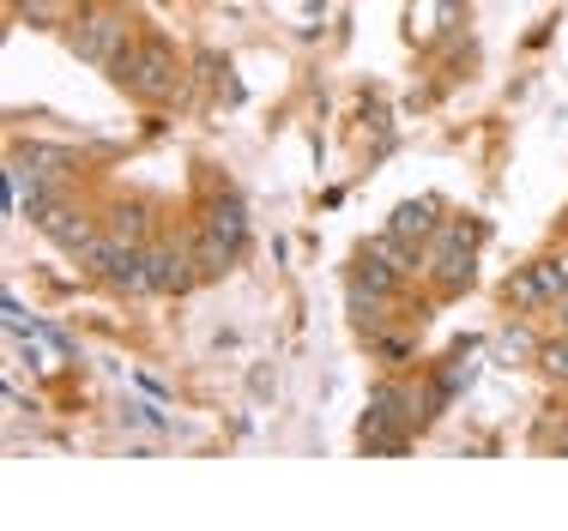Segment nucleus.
<instances>
[{
  "instance_id": "nucleus-1",
  "label": "nucleus",
  "mask_w": 568,
  "mask_h": 531,
  "mask_svg": "<svg viewBox=\"0 0 568 531\" xmlns=\"http://www.w3.org/2000/svg\"><path fill=\"white\" fill-rule=\"evenodd\" d=\"M110 79L128 91L133 103H175L182 85H187V67H182V54H175V43L164 31H140Z\"/></svg>"
},
{
  "instance_id": "nucleus-2",
  "label": "nucleus",
  "mask_w": 568,
  "mask_h": 531,
  "mask_svg": "<svg viewBox=\"0 0 568 531\" xmlns=\"http://www.w3.org/2000/svg\"><path fill=\"white\" fill-rule=\"evenodd\" d=\"M133 37H140V31H133V19L121 7H110V0L67 19V49H73L85 67H98V73H115L121 54L133 49Z\"/></svg>"
},
{
  "instance_id": "nucleus-3",
  "label": "nucleus",
  "mask_w": 568,
  "mask_h": 531,
  "mask_svg": "<svg viewBox=\"0 0 568 531\" xmlns=\"http://www.w3.org/2000/svg\"><path fill=\"white\" fill-rule=\"evenodd\" d=\"M399 429L417 435V387L387 375V380H375V387H369V411H363V423H357V441L399 435Z\"/></svg>"
},
{
  "instance_id": "nucleus-4",
  "label": "nucleus",
  "mask_w": 568,
  "mask_h": 531,
  "mask_svg": "<svg viewBox=\"0 0 568 531\" xmlns=\"http://www.w3.org/2000/svg\"><path fill=\"white\" fill-rule=\"evenodd\" d=\"M424 278L436 284L442 303H459V296L478 284V248H466V242H429V261H424Z\"/></svg>"
},
{
  "instance_id": "nucleus-5",
  "label": "nucleus",
  "mask_w": 568,
  "mask_h": 531,
  "mask_svg": "<svg viewBox=\"0 0 568 531\" xmlns=\"http://www.w3.org/2000/svg\"><path fill=\"white\" fill-rule=\"evenodd\" d=\"M194 217H200L206 229H219L230 248H248V236H254V224H248V200H242L230 182L206 187V194H200V206H194Z\"/></svg>"
},
{
  "instance_id": "nucleus-6",
  "label": "nucleus",
  "mask_w": 568,
  "mask_h": 531,
  "mask_svg": "<svg viewBox=\"0 0 568 531\" xmlns=\"http://www.w3.org/2000/svg\"><path fill=\"white\" fill-rule=\"evenodd\" d=\"M145 261H152L158 296H187L194 284H206V272H200V261H194V242H152Z\"/></svg>"
},
{
  "instance_id": "nucleus-7",
  "label": "nucleus",
  "mask_w": 568,
  "mask_h": 531,
  "mask_svg": "<svg viewBox=\"0 0 568 531\" xmlns=\"http://www.w3.org/2000/svg\"><path fill=\"white\" fill-rule=\"evenodd\" d=\"M37 229H43V236L55 242V248H67V254L91 248V242L103 236V229H98V217H91L85 206H73V194H67L55 212H43V217H37Z\"/></svg>"
},
{
  "instance_id": "nucleus-8",
  "label": "nucleus",
  "mask_w": 568,
  "mask_h": 531,
  "mask_svg": "<svg viewBox=\"0 0 568 531\" xmlns=\"http://www.w3.org/2000/svg\"><path fill=\"white\" fill-rule=\"evenodd\" d=\"M442 200L436 194H424V200H399L394 217H387V229H394L399 242H412V248H424V242H436L442 236Z\"/></svg>"
},
{
  "instance_id": "nucleus-9",
  "label": "nucleus",
  "mask_w": 568,
  "mask_h": 531,
  "mask_svg": "<svg viewBox=\"0 0 568 531\" xmlns=\"http://www.w3.org/2000/svg\"><path fill=\"white\" fill-rule=\"evenodd\" d=\"M103 236H115L121 248H152V206H145V200H110V206H103Z\"/></svg>"
},
{
  "instance_id": "nucleus-10",
  "label": "nucleus",
  "mask_w": 568,
  "mask_h": 531,
  "mask_svg": "<svg viewBox=\"0 0 568 531\" xmlns=\"http://www.w3.org/2000/svg\"><path fill=\"white\" fill-rule=\"evenodd\" d=\"M345 303H351V326H357L363 345L387 338V320H394V296L369 290V284H357V278H345Z\"/></svg>"
},
{
  "instance_id": "nucleus-11",
  "label": "nucleus",
  "mask_w": 568,
  "mask_h": 531,
  "mask_svg": "<svg viewBox=\"0 0 568 531\" xmlns=\"http://www.w3.org/2000/svg\"><path fill=\"white\" fill-rule=\"evenodd\" d=\"M538 345H545V338H532V326H526V315H520L490 338V357H496V369H532Z\"/></svg>"
},
{
  "instance_id": "nucleus-12",
  "label": "nucleus",
  "mask_w": 568,
  "mask_h": 531,
  "mask_svg": "<svg viewBox=\"0 0 568 531\" xmlns=\"http://www.w3.org/2000/svg\"><path fill=\"white\" fill-rule=\"evenodd\" d=\"M194 261H200V272H206V278H230V272H236V261H242V248H230V242L219 236V229H206V224H194Z\"/></svg>"
},
{
  "instance_id": "nucleus-13",
  "label": "nucleus",
  "mask_w": 568,
  "mask_h": 531,
  "mask_svg": "<svg viewBox=\"0 0 568 531\" xmlns=\"http://www.w3.org/2000/svg\"><path fill=\"white\" fill-rule=\"evenodd\" d=\"M103 284H110L115 296H158V278H152V261H145V248H128V254H121L115 272H110Z\"/></svg>"
},
{
  "instance_id": "nucleus-14",
  "label": "nucleus",
  "mask_w": 568,
  "mask_h": 531,
  "mask_svg": "<svg viewBox=\"0 0 568 531\" xmlns=\"http://www.w3.org/2000/svg\"><path fill=\"white\" fill-rule=\"evenodd\" d=\"M345 278L369 284V290H382V296H399V290H405V272H399V266H387L382 254H369V248H357V261L345 266Z\"/></svg>"
},
{
  "instance_id": "nucleus-15",
  "label": "nucleus",
  "mask_w": 568,
  "mask_h": 531,
  "mask_svg": "<svg viewBox=\"0 0 568 531\" xmlns=\"http://www.w3.org/2000/svg\"><path fill=\"white\" fill-rule=\"evenodd\" d=\"M538 375L550 380V387H568V333H557V338H545L538 345V362H532Z\"/></svg>"
},
{
  "instance_id": "nucleus-16",
  "label": "nucleus",
  "mask_w": 568,
  "mask_h": 531,
  "mask_svg": "<svg viewBox=\"0 0 568 531\" xmlns=\"http://www.w3.org/2000/svg\"><path fill=\"white\" fill-rule=\"evenodd\" d=\"M19 19L49 31V24H67V0H19Z\"/></svg>"
},
{
  "instance_id": "nucleus-17",
  "label": "nucleus",
  "mask_w": 568,
  "mask_h": 531,
  "mask_svg": "<svg viewBox=\"0 0 568 531\" xmlns=\"http://www.w3.org/2000/svg\"><path fill=\"white\" fill-rule=\"evenodd\" d=\"M538 447H550V453H562L568 459V417H557V411H545V417H538Z\"/></svg>"
},
{
  "instance_id": "nucleus-18",
  "label": "nucleus",
  "mask_w": 568,
  "mask_h": 531,
  "mask_svg": "<svg viewBox=\"0 0 568 531\" xmlns=\"http://www.w3.org/2000/svg\"><path fill=\"white\" fill-rule=\"evenodd\" d=\"M121 423H140V429H158V435H170V417L158 411V405H140V399H128V405H121Z\"/></svg>"
},
{
  "instance_id": "nucleus-19",
  "label": "nucleus",
  "mask_w": 568,
  "mask_h": 531,
  "mask_svg": "<svg viewBox=\"0 0 568 531\" xmlns=\"http://www.w3.org/2000/svg\"><path fill=\"white\" fill-rule=\"evenodd\" d=\"M369 459H399V453H412V429H399V435H375V441H357Z\"/></svg>"
},
{
  "instance_id": "nucleus-20",
  "label": "nucleus",
  "mask_w": 568,
  "mask_h": 531,
  "mask_svg": "<svg viewBox=\"0 0 568 531\" xmlns=\"http://www.w3.org/2000/svg\"><path fill=\"white\" fill-rule=\"evenodd\" d=\"M375 350H382V357H387V369L412 357V345H405V338H375Z\"/></svg>"
},
{
  "instance_id": "nucleus-21",
  "label": "nucleus",
  "mask_w": 568,
  "mask_h": 531,
  "mask_svg": "<svg viewBox=\"0 0 568 531\" xmlns=\"http://www.w3.org/2000/svg\"><path fill=\"white\" fill-rule=\"evenodd\" d=\"M557 320H562V333H568V296H562V303H557Z\"/></svg>"
}]
</instances>
